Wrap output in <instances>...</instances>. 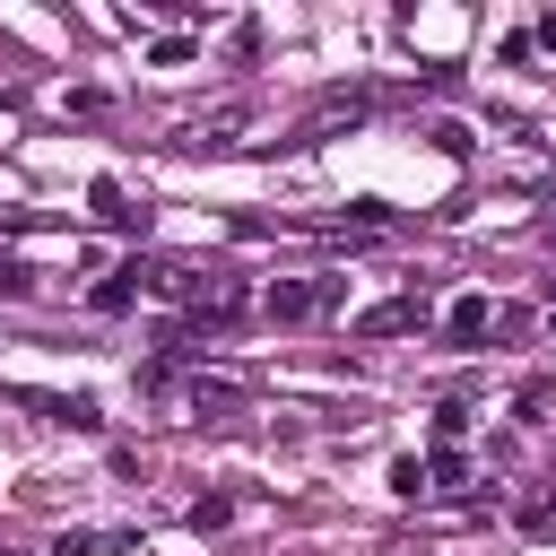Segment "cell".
<instances>
[{
    "label": "cell",
    "mask_w": 556,
    "mask_h": 556,
    "mask_svg": "<svg viewBox=\"0 0 556 556\" xmlns=\"http://www.w3.org/2000/svg\"><path fill=\"white\" fill-rule=\"evenodd\" d=\"M339 295H348V278H278V287L261 295V313H269V321H321Z\"/></svg>",
    "instance_id": "1"
},
{
    "label": "cell",
    "mask_w": 556,
    "mask_h": 556,
    "mask_svg": "<svg viewBox=\"0 0 556 556\" xmlns=\"http://www.w3.org/2000/svg\"><path fill=\"white\" fill-rule=\"evenodd\" d=\"M148 278H156V261H122V269H104V278H96V295H87V304H96V313H130Z\"/></svg>",
    "instance_id": "2"
},
{
    "label": "cell",
    "mask_w": 556,
    "mask_h": 556,
    "mask_svg": "<svg viewBox=\"0 0 556 556\" xmlns=\"http://www.w3.org/2000/svg\"><path fill=\"white\" fill-rule=\"evenodd\" d=\"M417 321H426V304H417V295H382V304H365V313H356V330H365V339H400V330H417Z\"/></svg>",
    "instance_id": "3"
},
{
    "label": "cell",
    "mask_w": 556,
    "mask_h": 556,
    "mask_svg": "<svg viewBox=\"0 0 556 556\" xmlns=\"http://www.w3.org/2000/svg\"><path fill=\"white\" fill-rule=\"evenodd\" d=\"M52 556H139V539L130 530H61Z\"/></svg>",
    "instance_id": "4"
},
{
    "label": "cell",
    "mask_w": 556,
    "mask_h": 556,
    "mask_svg": "<svg viewBox=\"0 0 556 556\" xmlns=\"http://www.w3.org/2000/svg\"><path fill=\"white\" fill-rule=\"evenodd\" d=\"M443 330H452V339H486V330H495V304H486V295H452Z\"/></svg>",
    "instance_id": "5"
},
{
    "label": "cell",
    "mask_w": 556,
    "mask_h": 556,
    "mask_svg": "<svg viewBox=\"0 0 556 556\" xmlns=\"http://www.w3.org/2000/svg\"><path fill=\"white\" fill-rule=\"evenodd\" d=\"M191 408H200V417H235V408H243V382H226V374H200V382H191Z\"/></svg>",
    "instance_id": "6"
},
{
    "label": "cell",
    "mask_w": 556,
    "mask_h": 556,
    "mask_svg": "<svg viewBox=\"0 0 556 556\" xmlns=\"http://www.w3.org/2000/svg\"><path fill=\"white\" fill-rule=\"evenodd\" d=\"M226 521H235V495H200V504H191V530H200V539L226 530Z\"/></svg>",
    "instance_id": "7"
},
{
    "label": "cell",
    "mask_w": 556,
    "mask_h": 556,
    "mask_svg": "<svg viewBox=\"0 0 556 556\" xmlns=\"http://www.w3.org/2000/svg\"><path fill=\"white\" fill-rule=\"evenodd\" d=\"M391 495H426V460H417V452L391 460Z\"/></svg>",
    "instance_id": "8"
},
{
    "label": "cell",
    "mask_w": 556,
    "mask_h": 556,
    "mask_svg": "<svg viewBox=\"0 0 556 556\" xmlns=\"http://www.w3.org/2000/svg\"><path fill=\"white\" fill-rule=\"evenodd\" d=\"M521 530H530V539H556V495H530V504H521Z\"/></svg>",
    "instance_id": "9"
},
{
    "label": "cell",
    "mask_w": 556,
    "mask_h": 556,
    "mask_svg": "<svg viewBox=\"0 0 556 556\" xmlns=\"http://www.w3.org/2000/svg\"><path fill=\"white\" fill-rule=\"evenodd\" d=\"M235 130H243V104H226V113H217V122H200V139H208V148H226V139H235Z\"/></svg>",
    "instance_id": "10"
},
{
    "label": "cell",
    "mask_w": 556,
    "mask_h": 556,
    "mask_svg": "<svg viewBox=\"0 0 556 556\" xmlns=\"http://www.w3.org/2000/svg\"><path fill=\"white\" fill-rule=\"evenodd\" d=\"M460 434H469V408H460V400H452V408H434V443H460Z\"/></svg>",
    "instance_id": "11"
},
{
    "label": "cell",
    "mask_w": 556,
    "mask_h": 556,
    "mask_svg": "<svg viewBox=\"0 0 556 556\" xmlns=\"http://www.w3.org/2000/svg\"><path fill=\"white\" fill-rule=\"evenodd\" d=\"M547 313H556V278H547Z\"/></svg>",
    "instance_id": "12"
},
{
    "label": "cell",
    "mask_w": 556,
    "mask_h": 556,
    "mask_svg": "<svg viewBox=\"0 0 556 556\" xmlns=\"http://www.w3.org/2000/svg\"><path fill=\"white\" fill-rule=\"evenodd\" d=\"M0 556H26V547H0Z\"/></svg>",
    "instance_id": "13"
}]
</instances>
